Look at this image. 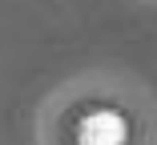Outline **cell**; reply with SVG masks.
<instances>
[{
  "label": "cell",
  "mask_w": 157,
  "mask_h": 145,
  "mask_svg": "<svg viewBox=\"0 0 157 145\" xmlns=\"http://www.w3.org/2000/svg\"><path fill=\"white\" fill-rule=\"evenodd\" d=\"M129 137L133 125L117 105H93L73 121V145H129Z\"/></svg>",
  "instance_id": "1"
}]
</instances>
